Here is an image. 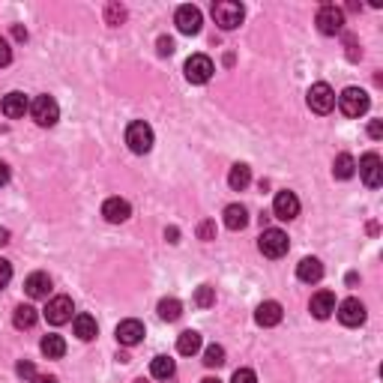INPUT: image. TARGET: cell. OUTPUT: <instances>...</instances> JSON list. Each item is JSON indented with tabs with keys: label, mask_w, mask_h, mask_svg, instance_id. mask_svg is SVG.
Masks as SVG:
<instances>
[{
	"label": "cell",
	"mask_w": 383,
	"mask_h": 383,
	"mask_svg": "<svg viewBox=\"0 0 383 383\" xmlns=\"http://www.w3.org/2000/svg\"><path fill=\"white\" fill-rule=\"evenodd\" d=\"M258 249H260V255L264 258L279 260V258L288 255L291 240H288V234L284 231H279V227H267V231L260 234V240H258Z\"/></svg>",
	"instance_id": "obj_1"
},
{
	"label": "cell",
	"mask_w": 383,
	"mask_h": 383,
	"mask_svg": "<svg viewBox=\"0 0 383 383\" xmlns=\"http://www.w3.org/2000/svg\"><path fill=\"white\" fill-rule=\"evenodd\" d=\"M213 18L222 30H237L243 18H246V10H243V3H234V0H219V3H213Z\"/></svg>",
	"instance_id": "obj_2"
},
{
	"label": "cell",
	"mask_w": 383,
	"mask_h": 383,
	"mask_svg": "<svg viewBox=\"0 0 383 383\" xmlns=\"http://www.w3.org/2000/svg\"><path fill=\"white\" fill-rule=\"evenodd\" d=\"M369 105H371L369 93L360 90V87H347V90H341V96H338V108L345 117H362V114L369 111Z\"/></svg>",
	"instance_id": "obj_3"
},
{
	"label": "cell",
	"mask_w": 383,
	"mask_h": 383,
	"mask_svg": "<svg viewBox=\"0 0 383 383\" xmlns=\"http://www.w3.org/2000/svg\"><path fill=\"white\" fill-rule=\"evenodd\" d=\"M314 24H317V30H321L323 36H336V34L345 30V12H341L336 3H323L321 10H317Z\"/></svg>",
	"instance_id": "obj_4"
},
{
	"label": "cell",
	"mask_w": 383,
	"mask_h": 383,
	"mask_svg": "<svg viewBox=\"0 0 383 383\" xmlns=\"http://www.w3.org/2000/svg\"><path fill=\"white\" fill-rule=\"evenodd\" d=\"M126 144L129 150L138 153V156H144V153H150L153 147V129L144 123V120H135V123H129L126 129Z\"/></svg>",
	"instance_id": "obj_5"
},
{
	"label": "cell",
	"mask_w": 383,
	"mask_h": 383,
	"mask_svg": "<svg viewBox=\"0 0 383 383\" xmlns=\"http://www.w3.org/2000/svg\"><path fill=\"white\" fill-rule=\"evenodd\" d=\"M183 72H186V78H189L192 84H207V81L213 78L216 66H213V60H210L207 54H192L189 60H186Z\"/></svg>",
	"instance_id": "obj_6"
},
{
	"label": "cell",
	"mask_w": 383,
	"mask_h": 383,
	"mask_svg": "<svg viewBox=\"0 0 383 383\" xmlns=\"http://www.w3.org/2000/svg\"><path fill=\"white\" fill-rule=\"evenodd\" d=\"M308 108H312L314 114H330L332 108H336V90H332L330 84H323V81H317V84H312V90H308Z\"/></svg>",
	"instance_id": "obj_7"
},
{
	"label": "cell",
	"mask_w": 383,
	"mask_h": 383,
	"mask_svg": "<svg viewBox=\"0 0 383 383\" xmlns=\"http://www.w3.org/2000/svg\"><path fill=\"white\" fill-rule=\"evenodd\" d=\"M356 168H360V177L369 189H378V186L383 183V162H380L378 153H365Z\"/></svg>",
	"instance_id": "obj_8"
},
{
	"label": "cell",
	"mask_w": 383,
	"mask_h": 383,
	"mask_svg": "<svg viewBox=\"0 0 383 383\" xmlns=\"http://www.w3.org/2000/svg\"><path fill=\"white\" fill-rule=\"evenodd\" d=\"M174 24H177V30H180V34H186V36L201 34V24H203L201 10H198V6H192V3L180 6V10H177V15H174Z\"/></svg>",
	"instance_id": "obj_9"
},
{
	"label": "cell",
	"mask_w": 383,
	"mask_h": 383,
	"mask_svg": "<svg viewBox=\"0 0 383 383\" xmlns=\"http://www.w3.org/2000/svg\"><path fill=\"white\" fill-rule=\"evenodd\" d=\"M30 114H34V120L39 126H54L57 117H60V108H57V102L51 96H36V99L30 102Z\"/></svg>",
	"instance_id": "obj_10"
},
{
	"label": "cell",
	"mask_w": 383,
	"mask_h": 383,
	"mask_svg": "<svg viewBox=\"0 0 383 383\" xmlns=\"http://www.w3.org/2000/svg\"><path fill=\"white\" fill-rule=\"evenodd\" d=\"M72 299L69 297H54V299H48V306H45V321L51 323V327H63V323H69L72 321Z\"/></svg>",
	"instance_id": "obj_11"
},
{
	"label": "cell",
	"mask_w": 383,
	"mask_h": 383,
	"mask_svg": "<svg viewBox=\"0 0 383 383\" xmlns=\"http://www.w3.org/2000/svg\"><path fill=\"white\" fill-rule=\"evenodd\" d=\"M273 213L275 219H284V222H291V219H297L299 216V198L293 192H279L275 195V201H273Z\"/></svg>",
	"instance_id": "obj_12"
},
{
	"label": "cell",
	"mask_w": 383,
	"mask_h": 383,
	"mask_svg": "<svg viewBox=\"0 0 383 383\" xmlns=\"http://www.w3.org/2000/svg\"><path fill=\"white\" fill-rule=\"evenodd\" d=\"M338 321L345 323V327H360V323H365V306L356 297H347L345 303L338 306Z\"/></svg>",
	"instance_id": "obj_13"
},
{
	"label": "cell",
	"mask_w": 383,
	"mask_h": 383,
	"mask_svg": "<svg viewBox=\"0 0 383 383\" xmlns=\"http://www.w3.org/2000/svg\"><path fill=\"white\" fill-rule=\"evenodd\" d=\"M117 341H120L123 347L141 345V341H144V323L135 321V317H129V321H120V327H117Z\"/></svg>",
	"instance_id": "obj_14"
},
{
	"label": "cell",
	"mask_w": 383,
	"mask_h": 383,
	"mask_svg": "<svg viewBox=\"0 0 383 383\" xmlns=\"http://www.w3.org/2000/svg\"><path fill=\"white\" fill-rule=\"evenodd\" d=\"M308 308H312V314L317 317V321H327V317L336 312V293L332 291H317L312 297V303H308Z\"/></svg>",
	"instance_id": "obj_15"
},
{
	"label": "cell",
	"mask_w": 383,
	"mask_h": 383,
	"mask_svg": "<svg viewBox=\"0 0 383 383\" xmlns=\"http://www.w3.org/2000/svg\"><path fill=\"white\" fill-rule=\"evenodd\" d=\"M102 216L108 219L111 225H120L132 216V207H129V201H123V198H108L102 203Z\"/></svg>",
	"instance_id": "obj_16"
},
{
	"label": "cell",
	"mask_w": 383,
	"mask_h": 383,
	"mask_svg": "<svg viewBox=\"0 0 383 383\" xmlns=\"http://www.w3.org/2000/svg\"><path fill=\"white\" fill-rule=\"evenodd\" d=\"M255 323H258V327H279V323H282V306L275 303V299L260 303L258 312H255Z\"/></svg>",
	"instance_id": "obj_17"
},
{
	"label": "cell",
	"mask_w": 383,
	"mask_h": 383,
	"mask_svg": "<svg viewBox=\"0 0 383 383\" xmlns=\"http://www.w3.org/2000/svg\"><path fill=\"white\" fill-rule=\"evenodd\" d=\"M0 111L10 120H18V117H24V111H30V102L24 93H6L3 102H0Z\"/></svg>",
	"instance_id": "obj_18"
},
{
	"label": "cell",
	"mask_w": 383,
	"mask_h": 383,
	"mask_svg": "<svg viewBox=\"0 0 383 383\" xmlns=\"http://www.w3.org/2000/svg\"><path fill=\"white\" fill-rule=\"evenodd\" d=\"M24 291H27L30 299H48V293H51V279H48V273L27 275V282H24Z\"/></svg>",
	"instance_id": "obj_19"
},
{
	"label": "cell",
	"mask_w": 383,
	"mask_h": 383,
	"mask_svg": "<svg viewBox=\"0 0 383 383\" xmlns=\"http://www.w3.org/2000/svg\"><path fill=\"white\" fill-rule=\"evenodd\" d=\"M297 279L306 282V284L321 282L323 279V264L317 258H303V260H299V267H297Z\"/></svg>",
	"instance_id": "obj_20"
},
{
	"label": "cell",
	"mask_w": 383,
	"mask_h": 383,
	"mask_svg": "<svg viewBox=\"0 0 383 383\" xmlns=\"http://www.w3.org/2000/svg\"><path fill=\"white\" fill-rule=\"evenodd\" d=\"M225 225L231 227V231H243V227L249 225V213L243 203H231V207H225Z\"/></svg>",
	"instance_id": "obj_21"
},
{
	"label": "cell",
	"mask_w": 383,
	"mask_h": 383,
	"mask_svg": "<svg viewBox=\"0 0 383 383\" xmlns=\"http://www.w3.org/2000/svg\"><path fill=\"white\" fill-rule=\"evenodd\" d=\"M332 174H336V180H350L356 174V159L350 153H338L332 162Z\"/></svg>",
	"instance_id": "obj_22"
},
{
	"label": "cell",
	"mask_w": 383,
	"mask_h": 383,
	"mask_svg": "<svg viewBox=\"0 0 383 383\" xmlns=\"http://www.w3.org/2000/svg\"><path fill=\"white\" fill-rule=\"evenodd\" d=\"M39 350H42V356H48V360H60L66 354V341H63V336H45L39 341Z\"/></svg>",
	"instance_id": "obj_23"
},
{
	"label": "cell",
	"mask_w": 383,
	"mask_h": 383,
	"mask_svg": "<svg viewBox=\"0 0 383 383\" xmlns=\"http://www.w3.org/2000/svg\"><path fill=\"white\" fill-rule=\"evenodd\" d=\"M198 350H201V332H195V330L180 332V338H177V354L192 356V354H198Z\"/></svg>",
	"instance_id": "obj_24"
},
{
	"label": "cell",
	"mask_w": 383,
	"mask_h": 383,
	"mask_svg": "<svg viewBox=\"0 0 383 383\" xmlns=\"http://www.w3.org/2000/svg\"><path fill=\"white\" fill-rule=\"evenodd\" d=\"M249 183H251V168L243 165V162H240V165H234L231 174H227V186H231L234 192H243Z\"/></svg>",
	"instance_id": "obj_25"
},
{
	"label": "cell",
	"mask_w": 383,
	"mask_h": 383,
	"mask_svg": "<svg viewBox=\"0 0 383 383\" xmlns=\"http://www.w3.org/2000/svg\"><path fill=\"white\" fill-rule=\"evenodd\" d=\"M96 317H90V314H75V336L81 338V341H93L96 338Z\"/></svg>",
	"instance_id": "obj_26"
},
{
	"label": "cell",
	"mask_w": 383,
	"mask_h": 383,
	"mask_svg": "<svg viewBox=\"0 0 383 383\" xmlns=\"http://www.w3.org/2000/svg\"><path fill=\"white\" fill-rule=\"evenodd\" d=\"M174 371H177V365L171 356H156V360L150 362V374L156 380H168V378H174Z\"/></svg>",
	"instance_id": "obj_27"
},
{
	"label": "cell",
	"mask_w": 383,
	"mask_h": 383,
	"mask_svg": "<svg viewBox=\"0 0 383 383\" xmlns=\"http://www.w3.org/2000/svg\"><path fill=\"white\" fill-rule=\"evenodd\" d=\"M36 308L34 306H18V308H15V314H12V323H15V327H18V330H30V327H34V323H36Z\"/></svg>",
	"instance_id": "obj_28"
},
{
	"label": "cell",
	"mask_w": 383,
	"mask_h": 383,
	"mask_svg": "<svg viewBox=\"0 0 383 383\" xmlns=\"http://www.w3.org/2000/svg\"><path fill=\"white\" fill-rule=\"evenodd\" d=\"M180 314H183V303L180 299H174V297H168V299H162L159 303V317L162 321H180Z\"/></svg>",
	"instance_id": "obj_29"
},
{
	"label": "cell",
	"mask_w": 383,
	"mask_h": 383,
	"mask_svg": "<svg viewBox=\"0 0 383 383\" xmlns=\"http://www.w3.org/2000/svg\"><path fill=\"white\" fill-rule=\"evenodd\" d=\"M203 365L207 369H219V365H225V347L222 345H210L203 350Z\"/></svg>",
	"instance_id": "obj_30"
},
{
	"label": "cell",
	"mask_w": 383,
	"mask_h": 383,
	"mask_svg": "<svg viewBox=\"0 0 383 383\" xmlns=\"http://www.w3.org/2000/svg\"><path fill=\"white\" fill-rule=\"evenodd\" d=\"M126 21V10L120 3H108L105 6V24H111V27H117V24Z\"/></svg>",
	"instance_id": "obj_31"
},
{
	"label": "cell",
	"mask_w": 383,
	"mask_h": 383,
	"mask_svg": "<svg viewBox=\"0 0 383 383\" xmlns=\"http://www.w3.org/2000/svg\"><path fill=\"white\" fill-rule=\"evenodd\" d=\"M216 303V291L210 288V284H201L198 291H195V306H201V308H210Z\"/></svg>",
	"instance_id": "obj_32"
},
{
	"label": "cell",
	"mask_w": 383,
	"mask_h": 383,
	"mask_svg": "<svg viewBox=\"0 0 383 383\" xmlns=\"http://www.w3.org/2000/svg\"><path fill=\"white\" fill-rule=\"evenodd\" d=\"M10 282H12V264H10V260L0 258V291H3Z\"/></svg>",
	"instance_id": "obj_33"
},
{
	"label": "cell",
	"mask_w": 383,
	"mask_h": 383,
	"mask_svg": "<svg viewBox=\"0 0 383 383\" xmlns=\"http://www.w3.org/2000/svg\"><path fill=\"white\" fill-rule=\"evenodd\" d=\"M231 383H258V378H255V371L251 369H237L234 371V378H231Z\"/></svg>",
	"instance_id": "obj_34"
},
{
	"label": "cell",
	"mask_w": 383,
	"mask_h": 383,
	"mask_svg": "<svg viewBox=\"0 0 383 383\" xmlns=\"http://www.w3.org/2000/svg\"><path fill=\"white\" fill-rule=\"evenodd\" d=\"M198 237L201 240H216V222H201L198 225Z\"/></svg>",
	"instance_id": "obj_35"
},
{
	"label": "cell",
	"mask_w": 383,
	"mask_h": 383,
	"mask_svg": "<svg viewBox=\"0 0 383 383\" xmlns=\"http://www.w3.org/2000/svg\"><path fill=\"white\" fill-rule=\"evenodd\" d=\"M10 63H12V48L3 36H0V66H10Z\"/></svg>",
	"instance_id": "obj_36"
},
{
	"label": "cell",
	"mask_w": 383,
	"mask_h": 383,
	"mask_svg": "<svg viewBox=\"0 0 383 383\" xmlns=\"http://www.w3.org/2000/svg\"><path fill=\"white\" fill-rule=\"evenodd\" d=\"M15 371H18V378H27V380H34V374H36L34 371V362H30V360H21Z\"/></svg>",
	"instance_id": "obj_37"
},
{
	"label": "cell",
	"mask_w": 383,
	"mask_h": 383,
	"mask_svg": "<svg viewBox=\"0 0 383 383\" xmlns=\"http://www.w3.org/2000/svg\"><path fill=\"white\" fill-rule=\"evenodd\" d=\"M159 54L162 57H168V54H174V39H171V36H159Z\"/></svg>",
	"instance_id": "obj_38"
},
{
	"label": "cell",
	"mask_w": 383,
	"mask_h": 383,
	"mask_svg": "<svg viewBox=\"0 0 383 383\" xmlns=\"http://www.w3.org/2000/svg\"><path fill=\"white\" fill-rule=\"evenodd\" d=\"M369 135L378 141V138H383V126H380V120H371V126H369Z\"/></svg>",
	"instance_id": "obj_39"
},
{
	"label": "cell",
	"mask_w": 383,
	"mask_h": 383,
	"mask_svg": "<svg viewBox=\"0 0 383 383\" xmlns=\"http://www.w3.org/2000/svg\"><path fill=\"white\" fill-rule=\"evenodd\" d=\"M6 183H10V165L0 162V186H6Z\"/></svg>",
	"instance_id": "obj_40"
},
{
	"label": "cell",
	"mask_w": 383,
	"mask_h": 383,
	"mask_svg": "<svg viewBox=\"0 0 383 383\" xmlns=\"http://www.w3.org/2000/svg\"><path fill=\"white\" fill-rule=\"evenodd\" d=\"M30 383H57V378H51V374H34Z\"/></svg>",
	"instance_id": "obj_41"
},
{
	"label": "cell",
	"mask_w": 383,
	"mask_h": 383,
	"mask_svg": "<svg viewBox=\"0 0 383 383\" xmlns=\"http://www.w3.org/2000/svg\"><path fill=\"white\" fill-rule=\"evenodd\" d=\"M12 36H15V39H27V30H24L21 24H15V27H12Z\"/></svg>",
	"instance_id": "obj_42"
},
{
	"label": "cell",
	"mask_w": 383,
	"mask_h": 383,
	"mask_svg": "<svg viewBox=\"0 0 383 383\" xmlns=\"http://www.w3.org/2000/svg\"><path fill=\"white\" fill-rule=\"evenodd\" d=\"M165 237H168V243H177V237H180V231H177V227H168V231H165Z\"/></svg>",
	"instance_id": "obj_43"
},
{
	"label": "cell",
	"mask_w": 383,
	"mask_h": 383,
	"mask_svg": "<svg viewBox=\"0 0 383 383\" xmlns=\"http://www.w3.org/2000/svg\"><path fill=\"white\" fill-rule=\"evenodd\" d=\"M6 243H10V231H6V227H0V246H6Z\"/></svg>",
	"instance_id": "obj_44"
},
{
	"label": "cell",
	"mask_w": 383,
	"mask_h": 383,
	"mask_svg": "<svg viewBox=\"0 0 383 383\" xmlns=\"http://www.w3.org/2000/svg\"><path fill=\"white\" fill-rule=\"evenodd\" d=\"M201 383H222V380H219V378H203Z\"/></svg>",
	"instance_id": "obj_45"
},
{
	"label": "cell",
	"mask_w": 383,
	"mask_h": 383,
	"mask_svg": "<svg viewBox=\"0 0 383 383\" xmlns=\"http://www.w3.org/2000/svg\"><path fill=\"white\" fill-rule=\"evenodd\" d=\"M135 383H144V380H135Z\"/></svg>",
	"instance_id": "obj_46"
}]
</instances>
